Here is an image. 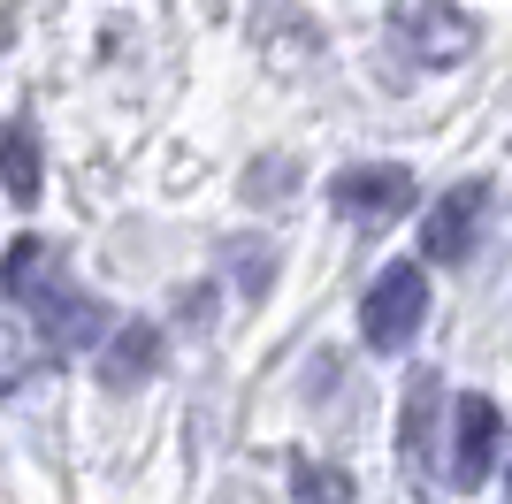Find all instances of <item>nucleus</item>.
<instances>
[{
  "mask_svg": "<svg viewBox=\"0 0 512 504\" xmlns=\"http://www.w3.org/2000/svg\"><path fill=\"white\" fill-rule=\"evenodd\" d=\"M0 291L31 314V329H39L54 352H100L107 329H115V314H107L100 298H85L77 283H69V260L46 245V237H16V245H8Z\"/></svg>",
  "mask_w": 512,
  "mask_h": 504,
  "instance_id": "1",
  "label": "nucleus"
},
{
  "mask_svg": "<svg viewBox=\"0 0 512 504\" xmlns=\"http://www.w3.org/2000/svg\"><path fill=\"white\" fill-rule=\"evenodd\" d=\"M421 329H428V268H421V260H390V268L367 283V298H360V336H367V352L406 359Z\"/></svg>",
  "mask_w": 512,
  "mask_h": 504,
  "instance_id": "2",
  "label": "nucleus"
},
{
  "mask_svg": "<svg viewBox=\"0 0 512 504\" xmlns=\"http://www.w3.org/2000/svg\"><path fill=\"white\" fill-rule=\"evenodd\" d=\"M413 168L398 161H360V168H337V184H329V207L352 222V230H390L398 214L413 207Z\"/></svg>",
  "mask_w": 512,
  "mask_h": 504,
  "instance_id": "3",
  "label": "nucleus"
},
{
  "mask_svg": "<svg viewBox=\"0 0 512 504\" xmlns=\"http://www.w3.org/2000/svg\"><path fill=\"white\" fill-rule=\"evenodd\" d=\"M505 459V413H497L482 390L451 405V443H444V482L451 489H482Z\"/></svg>",
  "mask_w": 512,
  "mask_h": 504,
  "instance_id": "4",
  "label": "nucleus"
},
{
  "mask_svg": "<svg viewBox=\"0 0 512 504\" xmlns=\"http://www.w3.org/2000/svg\"><path fill=\"white\" fill-rule=\"evenodd\" d=\"M482 222H490V184L474 176V184H451L436 207H428V230H421V260L436 268H467L474 252H482Z\"/></svg>",
  "mask_w": 512,
  "mask_h": 504,
  "instance_id": "5",
  "label": "nucleus"
},
{
  "mask_svg": "<svg viewBox=\"0 0 512 504\" xmlns=\"http://www.w3.org/2000/svg\"><path fill=\"white\" fill-rule=\"evenodd\" d=\"M390 39L406 46V62L451 69V62H467V54H474V23H467V8H451V0H413V8H398Z\"/></svg>",
  "mask_w": 512,
  "mask_h": 504,
  "instance_id": "6",
  "label": "nucleus"
},
{
  "mask_svg": "<svg viewBox=\"0 0 512 504\" xmlns=\"http://www.w3.org/2000/svg\"><path fill=\"white\" fill-rule=\"evenodd\" d=\"M436 413H444V375H406V405H398V451H406L413 466H444Z\"/></svg>",
  "mask_w": 512,
  "mask_h": 504,
  "instance_id": "7",
  "label": "nucleus"
},
{
  "mask_svg": "<svg viewBox=\"0 0 512 504\" xmlns=\"http://www.w3.org/2000/svg\"><path fill=\"white\" fill-rule=\"evenodd\" d=\"M153 367H161V329L153 321H115L100 344V382L107 390H138Z\"/></svg>",
  "mask_w": 512,
  "mask_h": 504,
  "instance_id": "8",
  "label": "nucleus"
},
{
  "mask_svg": "<svg viewBox=\"0 0 512 504\" xmlns=\"http://www.w3.org/2000/svg\"><path fill=\"white\" fill-rule=\"evenodd\" d=\"M0 191L16 207H39V191H46V153H39V123L31 115H16L0 130Z\"/></svg>",
  "mask_w": 512,
  "mask_h": 504,
  "instance_id": "9",
  "label": "nucleus"
},
{
  "mask_svg": "<svg viewBox=\"0 0 512 504\" xmlns=\"http://www.w3.org/2000/svg\"><path fill=\"white\" fill-rule=\"evenodd\" d=\"M222 268H230V283L260 306L268 283H276V245H268V237H230V245H222Z\"/></svg>",
  "mask_w": 512,
  "mask_h": 504,
  "instance_id": "10",
  "label": "nucleus"
},
{
  "mask_svg": "<svg viewBox=\"0 0 512 504\" xmlns=\"http://www.w3.org/2000/svg\"><path fill=\"white\" fill-rule=\"evenodd\" d=\"M291 489H299V504H352V474L321 459H291Z\"/></svg>",
  "mask_w": 512,
  "mask_h": 504,
  "instance_id": "11",
  "label": "nucleus"
},
{
  "mask_svg": "<svg viewBox=\"0 0 512 504\" xmlns=\"http://www.w3.org/2000/svg\"><path fill=\"white\" fill-rule=\"evenodd\" d=\"M23 375H31V352H23V344H16V329L0 321V398H16V390H23Z\"/></svg>",
  "mask_w": 512,
  "mask_h": 504,
  "instance_id": "12",
  "label": "nucleus"
},
{
  "mask_svg": "<svg viewBox=\"0 0 512 504\" xmlns=\"http://www.w3.org/2000/svg\"><path fill=\"white\" fill-rule=\"evenodd\" d=\"M276 184H283V191L299 184V161H260L253 176H245V191H276Z\"/></svg>",
  "mask_w": 512,
  "mask_h": 504,
  "instance_id": "13",
  "label": "nucleus"
},
{
  "mask_svg": "<svg viewBox=\"0 0 512 504\" xmlns=\"http://www.w3.org/2000/svg\"><path fill=\"white\" fill-rule=\"evenodd\" d=\"M505 497H512V466H505Z\"/></svg>",
  "mask_w": 512,
  "mask_h": 504,
  "instance_id": "14",
  "label": "nucleus"
}]
</instances>
